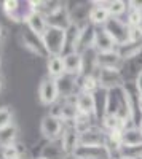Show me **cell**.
<instances>
[{
    "label": "cell",
    "mask_w": 142,
    "mask_h": 159,
    "mask_svg": "<svg viewBox=\"0 0 142 159\" xmlns=\"http://www.w3.org/2000/svg\"><path fill=\"white\" fill-rule=\"evenodd\" d=\"M134 102L133 94L128 89V84L107 91L106 100V115H113L121 119H128L130 123L134 121Z\"/></svg>",
    "instance_id": "cell-1"
},
{
    "label": "cell",
    "mask_w": 142,
    "mask_h": 159,
    "mask_svg": "<svg viewBox=\"0 0 142 159\" xmlns=\"http://www.w3.org/2000/svg\"><path fill=\"white\" fill-rule=\"evenodd\" d=\"M42 40H43L45 49H46L50 57L66 54V43H67L66 30L56 29V27H50L48 25V29L42 35Z\"/></svg>",
    "instance_id": "cell-2"
},
{
    "label": "cell",
    "mask_w": 142,
    "mask_h": 159,
    "mask_svg": "<svg viewBox=\"0 0 142 159\" xmlns=\"http://www.w3.org/2000/svg\"><path fill=\"white\" fill-rule=\"evenodd\" d=\"M104 29L112 37L117 48L130 42V25L126 24V21H123L120 18H110L107 21V24L104 25Z\"/></svg>",
    "instance_id": "cell-3"
},
{
    "label": "cell",
    "mask_w": 142,
    "mask_h": 159,
    "mask_svg": "<svg viewBox=\"0 0 142 159\" xmlns=\"http://www.w3.org/2000/svg\"><path fill=\"white\" fill-rule=\"evenodd\" d=\"M64 130V121L56 116L46 115L40 121V134L46 142H56L61 139Z\"/></svg>",
    "instance_id": "cell-4"
},
{
    "label": "cell",
    "mask_w": 142,
    "mask_h": 159,
    "mask_svg": "<svg viewBox=\"0 0 142 159\" xmlns=\"http://www.w3.org/2000/svg\"><path fill=\"white\" fill-rule=\"evenodd\" d=\"M99 89L102 91H112L125 86V78L120 70H107V69H99L96 73Z\"/></svg>",
    "instance_id": "cell-5"
},
{
    "label": "cell",
    "mask_w": 142,
    "mask_h": 159,
    "mask_svg": "<svg viewBox=\"0 0 142 159\" xmlns=\"http://www.w3.org/2000/svg\"><path fill=\"white\" fill-rule=\"evenodd\" d=\"M38 99H40V103L45 105V107H51L59 100V92H58V86H56V80L51 76H45L40 86H38Z\"/></svg>",
    "instance_id": "cell-6"
},
{
    "label": "cell",
    "mask_w": 142,
    "mask_h": 159,
    "mask_svg": "<svg viewBox=\"0 0 142 159\" xmlns=\"http://www.w3.org/2000/svg\"><path fill=\"white\" fill-rule=\"evenodd\" d=\"M67 10L72 19V24L77 27H85L89 24V11H91V2H66Z\"/></svg>",
    "instance_id": "cell-7"
},
{
    "label": "cell",
    "mask_w": 142,
    "mask_h": 159,
    "mask_svg": "<svg viewBox=\"0 0 142 159\" xmlns=\"http://www.w3.org/2000/svg\"><path fill=\"white\" fill-rule=\"evenodd\" d=\"M56 86L59 92V99H72L80 92L78 89V76L64 73L56 78Z\"/></svg>",
    "instance_id": "cell-8"
},
{
    "label": "cell",
    "mask_w": 142,
    "mask_h": 159,
    "mask_svg": "<svg viewBox=\"0 0 142 159\" xmlns=\"http://www.w3.org/2000/svg\"><path fill=\"white\" fill-rule=\"evenodd\" d=\"M21 42H22V46H24L26 49H29L34 56H37V57H48V52H46V49H45V45H43L42 37L35 35V34L31 32L27 27L22 30Z\"/></svg>",
    "instance_id": "cell-9"
},
{
    "label": "cell",
    "mask_w": 142,
    "mask_h": 159,
    "mask_svg": "<svg viewBox=\"0 0 142 159\" xmlns=\"http://www.w3.org/2000/svg\"><path fill=\"white\" fill-rule=\"evenodd\" d=\"M61 145H62V148L64 151H66V154H73L75 150L78 148V145H80V134L77 132L75 126L72 121L69 123H64V130H62V135H61Z\"/></svg>",
    "instance_id": "cell-10"
},
{
    "label": "cell",
    "mask_w": 142,
    "mask_h": 159,
    "mask_svg": "<svg viewBox=\"0 0 142 159\" xmlns=\"http://www.w3.org/2000/svg\"><path fill=\"white\" fill-rule=\"evenodd\" d=\"M106 142H107V132L102 127L94 126L83 134H80L78 147H104Z\"/></svg>",
    "instance_id": "cell-11"
},
{
    "label": "cell",
    "mask_w": 142,
    "mask_h": 159,
    "mask_svg": "<svg viewBox=\"0 0 142 159\" xmlns=\"http://www.w3.org/2000/svg\"><path fill=\"white\" fill-rule=\"evenodd\" d=\"M94 37H96V27L93 24H88L85 27H80L73 52H80L82 54L83 51H86L89 48H94Z\"/></svg>",
    "instance_id": "cell-12"
},
{
    "label": "cell",
    "mask_w": 142,
    "mask_h": 159,
    "mask_svg": "<svg viewBox=\"0 0 142 159\" xmlns=\"http://www.w3.org/2000/svg\"><path fill=\"white\" fill-rule=\"evenodd\" d=\"M73 156L78 159H113L110 150L106 147H78Z\"/></svg>",
    "instance_id": "cell-13"
},
{
    "label": "cell",
    "mask_w": 142,
    "mask_h": 159,
    "mask_svg": "<svg viewBox=\"0 0 142 159\" xmlns=\"http://www.w3.org/2000/svg\"><path fill=\"white\" fill-rule=\"evenodd\" d=\"M125 61L120 57L118 51H109V52H99L97 54V69H107V70H121Z\"/></svg>",
    "instance_id": "cell-14"
},
{
    "label": "cell",
    "mask_w": 142,
    "mask_h": 159,
    "mask_svg": "<svg viewBox=\"0 0 142 159\" xmlns=\"http://www.w3.org/2000/svg\"><path fill=\"white\" fill-rule=\"evenodd\" d=\"M94 94H89V92H78V94L75 96V103H77L78 113L96 118V96Z\"/></svg>",
    "instance_id": "cell-15"
},
{
    "label": "cell",
    "mask_w": 142,
    "mask_h": 159,
    "mask_svg": "<svg viewBox=\"0 0 142 159\" xmlns=\"http://www.w3.org/2000/svg\"><path fill=\"white\" fill-rule=\"evenodd\" d=\"M46 22H48L50 27H56V29L67 30L70 25H72V19H70L69 10H67V3L64 2V5L54 13V15H51L50 18H46Z\"/></svg>",
    "instance_id": "cell-16"
},
{
    "label": "cell",
    "mask_w": 142,
    "mask_h": 159,
    "mask_svg": "<svg viewBox=\"0 0 142 159\" xmlns=\"http://www.w3.org/2000/svg\"><path fill=\"white\" fill-rule=\"evenodd\" d=\"M64 61V73L73 75V76H82L83 70V57L80 52H67L62 56Z\"/></svg>",
    "instance_id": "cell-17"
},
{
    "label": "cell",
    "mask_w": 142,
    "mask_h": 159,
    "mask_svg": "<svg viewBox=\"0 0 142 159\" xmlns=\"http://www.w3.org/2000/svg\"><path fill=\"white\" fill-rule=\"evenodd\" d=\"M91 11H89V24H93L94 27H104L107 21L110 19V13L104 7L102 2H91Z\"/></svg>",
    "instance_id": "cell-18"
},
{
    "label": "cell",
    "mask_w": 142,
    "mask_h": 159,
    "mask_svg": "<svg viewBox=\"0 0 142 159\" xmlns=\"http://www.w3.org/2000/svg\"><path fill=\"white\" fill-rule=\"evenodd\" d=\"M94 48L97 52H109L115 51L117 45L112 40V37L106 32L104 27H96V37H94Z\"/></svg>",
    "instance_id": "cell-19"
},
{
    "label": "cell",
    "mask_w": 142,
    "mask_h": 159,
    "mask_svg": "<svg viewBox=\"0 0 142 159\" xmlns=\"http://www.w3.org/2000/svg\"><path fill=\"white\" fill-rule=\"evenodd\" d=\"M121 140H123V150L140 148L142 147V132L139 127L131 126L121 132Z\"/></svg>",
    "instance_id": "cell-20"
},
{
    "label": "cell",
    "mask_w": 142,
    "mask_h": 159,
    "mask_svg": "<svg viewBox=\"0 0 142 159\" xmlns=\"http://www.w3.org/2000/svg\"><path fill=\"white\" fill-rule=\"evenodd\" d=\"M38 156L43 157V159H66L67 157L66 151H64L62 145H61V140L46 142L40 148V154Z\"/></svg>",
    "instance_id": "cell-21"
},
{
    "label": "cell",
    "mask_w": 142,
    "mask_h": 159,
    "mask_svg": "<svg viewBox=\"0 0 142 159\" xmlns=\"http://www.w3.org/2000/svg\"><path fill=\"white\" fill-rule=\"evenodd\" d=\"M26 27H27L31 32H34L35 35L42 37L45 34V30L48 29V22H46V18L38 15V13L35 11L34 15H31V18L26 21Z\"/></svg>",
    "instance_id": "cell-22"
},
{
    "label": "cell",
    "mask_w": 142,
    "mask_h": 159,
    "mask_svg": "<svg viewBox=\"0 0 142 159\" xmlns=\"http://www.w3.org/2000/svg\"><path fill=\"white\" fill-rule=\"evenodd\" d=\"M62 5L64 2H58V0H51V2L50 0H38V2H34L35 11L45 18H50L51 15H54Z\"/></svg>",
    "instance_id": "cell-23"
},
{
    "label": "cell",
    "mask_w": 142,
    "mask_h": 159,
    "mask_svg": "<svg viewBox=\"0 0 142 159\" xmlns=\"http://www.w3.org/2000/svg\"><path fill=\"white\" fill-rule=\"evenodd\" d=\"M18 135H19V129L15 123L10 124L5 129H2L0 130V148L8 147V145H15L18 140Z\"/></svg>",
    "instance_id": "cell-24"
},
{
    "label": "cell",
    "mask_w": 142,
    "mask_h": 159,
    "mask_svg": "<svg viewBox=\"0 0 142 159\" xmlns=\"http://www.w3.org/2000/svg\"><path fill=\"white\" fill-rule=\"evenodd\" d=\"M78 89L80 92H89V94H94L99 91V83L96 75H82L78 76Z\"/></svg>",
    "instance_id": "cell-25"
},
{
    "label": "cell",
    "mask_w": 142,
    "mask_h": 159,
    "mask_svg": "<svg viewBox=\"0 0 142 159\" xmlns=\"http://www.w3.org/2000/svg\"><path fill=\"white\" fill-rule=\"evenodd\" d=\"M117 51H118V54H120V57L123 61H130V59L136 57L137 54L142 52V43H131V42H128L126 45L118 46Z\"/></svg>",
    "instance_id": "cell-26"
},
{
    "label": "cell",
    "mask_w": 142,
    "mask_h": 159,
    "mask_svg": "<svg viewBox=\"0 0 142 159\" xmlns=\"http://www.w3.org/2000/svg\"><path fill=\"white\" fill-rule=\"evenodd\" d=\"M46 69H48V76L51 78H59L61 75H64V61L62 56H53L48 59L46 64Z\"/></svg>",
    "instance_id": "cell-27"
},
{
    "label": "cell",
    "mask_w": 142,
    "mask_h": 159,
    "mask_svg": "<svg viewBox=\"0 0 142 159\" xmlns=\"http://www.w3.org/2000/svg\"><path fill=\"white\" fill-rule=\"evenodd\" d=\"M126 24L130 27H142V8L133 7L128 2V16H126Z\"/></svg>",
    "instance_id": "cell-28"
},
{
    "label": "cell",
    "mask_w": 142,
    "mask_h": 159,
    "mask_svg": "<svg viewBox=\"0 0 142 159\" xmlns=\"http://www.w3.org/2000/svg\"><path fill=\"white\" fill-rule=\"evenodd\" d=\"M2 8H3V13L5 16L13 21V22H21L19 21V2L18 0H5V2H2Z\"/></svg>",
    "instance_id": "cell-29"
},
{
    "label": "cell",
    "mask_w": 142,
    "mask_h": 159,
    "mask_svg": "<svg viewBox=\"0 0 142 159\" xmlns=\"http://www.w3.org/2000/svg\"><path fill=\"white\" fill-rule=\"evenodd\" d=\"M102 3L109 10L110 18H120L128 10V2H123V0H110V2H102Z\"/></svg>",
    "instance_id": "cell-30"
},
{
    "label": "cell",
    "mask_w": 142,
    "mask_h": 159,
    "mask_svg": "<svg viewBox=\"0 0 142 159\" xmlns=\"http://www.w3.org/2000/svg\"><path fill=\"white\" fill-rule=\"evenodd\" d=\"M93 119H94V116H88V115H82V113H78V115H77V118L73 119L72 123H73L77 132H78V134H83V132H86L88 129L94 127Z\"/></svg>",
    "instance_id": "cell-31"
},
{
    "label": "cell",
    "mask_w": 142,
    "mask_h": 159,
    "mask_svg": "<svg viewBox=\"0 0 142 159\" xmlns=\"http://www.w3.org/2000/svg\"><path fill=\"white\" fill-rule=\"evenodd\" d=\"M21 145H8V147L0 148V157L2 159H21L24 156V150L19 148Z\"/></svg>",
    "instance_id": "cell-32"
},
{
    "label": "cell",
    "mask_w": 142,
    "mask_h": 159,
    "mask_svg": "<svg viewBox=\"0 0 142 159\" xmlns=\"http://www.w3.org/2000/svg\"><path fill=\"white\" fill-rule=\"evenodd\" d=\"M13 124V111L10 107H0V130Z\"/></svg>",
    "instance_id": "cell-33"
},
{
    "label": "cell",
    "mask_w": 142,
    "mask_h": 159,
    "mask_svg": "<svg viewBox=\"0 0 142 159\" xmlns=\"http://www.w3.org/2000/svg\"><path fill=\"white\" fill-rule=\"evenodd\" d=\"M130 42L142 43V27H130Z\"/></svg>",
    "instance_id": "cell-34"
},
{
    "label": "cell",
    "mask_w": 142,
    "mask_h": 159,
    "mask_svg": "<svg viewBox=\"0 0 142 159\" xmlns=\"http://www.w3.org/2000/svg\"><path fill=\"white\" fill-rule=\"evenodd\" d=\"M134 88H136L137 96H139V97H142V73L137 76V80L134 81Z\"/></svg>",
    "instance_id": "cell-35"
},
{
    "label": "cell",
    "mask_w": 142,
    "mask_h": 159,
    "mask_svg": "<svg viewBox=\"0 0 142 159\" xmlns=\"http://www.w3.org/2000/svg\"><path fill=\"white\" fill-rule=\"evenodd\" d=\"M137 107H139V111L142 113V97H137Z\"/></svg>",
    "instance_id": "cell-36"
},
{
    "label": "cell",
    "mask_w": 142,
    "mask_h": 159,
    "mask_svg": "<svg viewBox=\"0 0 142 159\" xmlns=\"http://www.w3.org/2000/svg\"><path fill=\"white\" fill-rule=\"evenodd\" d=\"M118 159H136V157H133V156H128V154H121Z\"/></svg>",
    "instance_id": "cell-37"
},
{
    "label": "cell",
    "mask_w": 142,
    "mask_h": 159,
    "mask_svg": "<svg viewBox=\"0 0 142 159\" xmlns=\"http://www.w3.org/2000/svg\"><path fill=\"white\" fill-rule=\"evenodd\" d=\"M66 159H78V157H77V156H73V154H69Z\"/></svg>",
    "instance_id": "cell-38"
},
{
    "label": "cell",
    "mask_w": 142,
    "mask_h": 159,
    "mask_svg": "<svg viewBox=\"0 0 142 159\" xmlns=\"http://www.w3.org/2000/svg\"><path fill=\"white\" fill-rule=\"evenodd\" d=\"M139 129H140V132H142V119H140V123H139Z\"/></svg>",
    "instance_id": "cell-39"
},
{
    "label": "cell",
    "mask_w": 142,
    "mask_h": 159,
    "mask_svg": "<svg viewBox=\"0 0 142 159\" xmlns=\"http://www.w3.org/2000/svg\"><path fill=\"white\" fill-rule=\"evenodd\" d=\"M2 35H3V30H2V27H0V38H2Z\"/></svg>",
    "instance_id": "cell-40"
},
{
    "label": "cell",
    "mask_w": 142,
    "mask_h": 159,
    "mask_svg": "<svg viewBox=\"0 0 142 159\" xmlns=\"http://www.w3.org/2000/svg\"><path fill=\"white\" fill-rule=\"evenodd\" d=\"M0 89H2V78H0Z\"/></svg>",
    "instance_id": "cell-41"
},
{
    "label": "cell",
    "mask_w": 142,
    "mask_h": 159,
    "mask_svg": "<svg viewBox=\"0 0 142 159\" xmlns=\"http://www.w3.org/2000/svg\"><path fill=\"white\" fill-rule=\"evenodd\" d=\"M34 159H43V157H40V156H37V157H34Z\"/></svg>",
    "instance_id": "cell-42"
},
{
    "label": "cell",
    "mask_w": 142,
    "mask_h": 159,
    "mask_svg": "<svg viewBox=\"0 0 142 159\" xmlns=\"http://www.w3.org/2000/svg\"><path fill=\"white\" fill-rule=\"evenodd\" d=\"M21 159H27V157H26V156H22V157H21Z\"/></svg>",
    "instance_id": "cell-43"
},
{
    "label": "cell",
    "mask_w": 142,
    "mask_h": 159,
    "mask_svg": "<svg viewBox=\"0 0 142 159\" xmlns=\"http://www.w3.org/2000/svg\"><path fill=\"white\" fill-rule=\"evenodd\" d=\"M0 65H2V61H0Z\"/></svg>",
    "instance_id": "cell-44"
},
{
    "label": "cell",
    "mask_w": 142,
    "mask_h": 159,
    "mask_svg": "<svg viewBox=\"0 0 142 159\" xmlns=\"http://www.w3.org/2000/svg\"><path fill=\"white\" fill-rule=\"evenodd\" d=\"M139 159H142V156H140V157H139Z\"/></svg>",
    "instance_id": "cell-45"
}]
</instances>
